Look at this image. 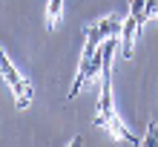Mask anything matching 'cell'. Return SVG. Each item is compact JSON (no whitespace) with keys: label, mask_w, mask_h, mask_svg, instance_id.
<instances>
[{"label":"cell","mask_w":158,"mask_h":147,"mask_svg":"<svg viewBox=\"0 0 158 147\" xmlns=\"http://www.w3.org/2000/svg\"><path fill=\"white\" fill-rule=\"evenodd\" d=\"M0 72H3L6 84L12 87V93L17 98V107L26 110V107H29V101H32V87H29V81H26V78H20V72L15 69V63L9 61V55L0 58Z\"/></svg>","instance_id":"cell-1"},{"label":"cell","mask_w":158,"mask_h":147,"mask_svg":"<svg viewBox=\"0 0 158 147\" xmlns=\"http://www.w3.org/2000/svg\"><path fill=\"white\" fill-rule=\"evenodd\" d=\"M141 29V20L129 12V17L124 20V29H121V38H124V58H132V49H135V35Z\"/></svg>","instance_id":"cell-2"},{"label":"cell","mask_w":158,"mask_h":147,"mask_svg":"<svg viewBox=\"0 0 158 147\" xmlns=\"http://www.w3.org/2000/svg\"><path fill=\"white\" fill-rule=\"evenodd\" d=\"M60 17H63V0H49V3H46V29L55 32L58 23H60Z\"/></svg>","instance_id":"cell-3"},{"label":"cell","mask_w":158,"mask_h":147,"mask_svg":"<svg viewBox=\"0 0 158 147\" xmlns=\"http://www.w3.org/2000/svg\"><path fill=\"white\" fill-rule=\"evenodd\" d=\"M144 144H158V124L155 121L147 124V139H144Z\"/></svg>","instance_id":"cell-4"},{"label":"cell","mask_w":158,"mask_h":147,"mask_svg":"<svg viewBox=\"0 0 158 147\" xmlns=\"http://www.w3.org/2000/svg\"><path fill=\"white\" fill-rule=\"evenodd\" d=\"M155 15H158V9H155Z\"/></svg>","instance_id":"cell-5"}]
</instances>
